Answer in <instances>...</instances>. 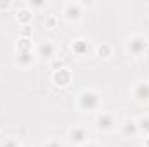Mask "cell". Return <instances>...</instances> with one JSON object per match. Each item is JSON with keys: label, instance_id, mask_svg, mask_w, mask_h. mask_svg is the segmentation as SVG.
Listing matches in <instances>:
<instances>
[{"label": "cell", "instance_id": "1", "mask_svg": "<svg viewBox=\"0 0 149 147\" xmlns=\"http://www.w3.org/2000/svg\"><path fill=\"white\" fill-rule=\"evenodd\" d=\"M78 106L83 111H94L101 106V95L95 90H83L78 97Z\"/></svg>", "mask_w": 149, "mask_h": 147}, {"label": "cell", "instance_id": "2", "mask_svg": "<svg viewBox=\"0 0 149 147\" xmlns=\"http://www.w3.org/2000/svg\"><path fill=\"white\" fill-rule=\"evenodd\" d=\"M127 47H128V52L132 54V55H141L144 50H146V47H148V40L146 37H142V35H134V37L128 38V43H127Z\"/></svg>", "mask_w": 149, "mask_h": 147}, {"label": "cell", "instance_id": "3", "mask_svg": "<svg viewBox=\"0 0 149 147\" xmlns=\"http://www.w3.org/2000/svg\"><path fill=\"white\" fill-rule=\"evenodd\" d=\"M63 14H64V17H66L68 21H78V19L81 17V14H83V7H81V3H78V2H68V3L64 5Z\"/></svg>", "mask_w": 149, "mask_h": 147}, {"label": "cell", "instance_id": "4", "mask_svg": "<svg viewBox=\"0 0 149 147\" xmlns=\"http://www.w3.org/2000/svg\"><path fill=\"white\" fill-rule=\"evenodd\" d=\"M70 140L73 144H87L88 140V132L83 126H73L70 130Z\"/></svg>", "mask_w": 149, "mask_h": 147}, {"label": "cell", "instance_id": "5", "mask_svg": "<svg viewBox=\"0 0 149 147\" xmlns=\"http://www.w3.org/2000/svg\"><path fill=\"white\" fill-rule=\"evenodd\" d=\"M114 118H113V114L109 112H101L99 116H97V126H99V130H104V132H109L114 128Z\"/></svg>", "mask_w": 149, "mask_h": 147}, {"label": "cell", "instance_id": "6", "mask_svg": "<svg viewBox=\"0 0 149 147\" xmlns=\"http://www.w3.org/2000/svg\"><path fill=\"white\" fill-rule=\"evenodd\" d=\"M17 61H21L23 64H30L33 61V50H30L28 45L21 43L19 49H17Z\"/></svg>", "mask_w": 149, "mask_h": 147}, {"label": "cell", "instance_id": "7", "mask_svg": "<svg viewBox=\"0 0 149 147\" xmlns=\"http://www.w3.org/2000/svg\"><path fill=\"white\" fill-rule=\"evenodd\" d=\"M134 95L137 101H149V83H139L134 90Z\"/></svg>", "mask_w": 149, "mask_h": 147}, {"label": "cell", "instance_id": "8", "mask_svg": "<svg viewBox=\"0 0 149 147\" xmlns=\"http://www.w3.org/2000/svg\"><path fill=\"white\" fill-rule=\"evenodd\" d=\"M70 73L66 71V69H57L56 73H54V81L57 83V85H66L68 81H70Z\"/></svg>", "mask_w": 149, "mask_h": 147}, {"label": "cell", "instance_id": "9", "mask_svg": "<svg viewBox=\"0 0 149 147\" xmlns=\"http://www.w3.org/2000/svg\"><path fill=\"white\" fill-rule=\"evenodd\" d=\"M71 47H73V50H74V52H78L80 55L87 54V50H88V43H87L85 40H74Z\"/></svg>", "mask_w": 149, "mask_h": 147}, {"label": "cell", "instance_id": "10", "mask_svg": "<svg viewBox=\"0 0 149 147\" xmlns=\"http://www.w3.org/2000/svg\"><path fill=\"white\" fill-rule=\"evenodd\" d=\"M54 50H56V47H54L50 42H47V43H42V45H40L38 54H40V55H47V57H49V55H52V54H54Z\"/></svg>", "mask_w": 149, "mask_h": 147}, {"label": "cell", "instance_id": "11", "mask_svg": "<svg viewBox=\"0 0 149 147\" xmlns=\"http://www.w3.org/2000/svg\"><path fill=\"white\" fill-rule=\"evenodd\" d=\"M137 128H139V132H144L146 135H149V116L141 118V119L137 121Z\"/></svg>", "mask_w": 149, "mask_h": 147}, {"label": "cell", "instance_id": "12", "mask_svg": "<svg viewBox=\"0 0 149 147\" xmlns=\"http://www.w3.org/2000/svg\"><path fill=\"white\" fill-rule=\"evenodd\" d=\"M123 130H125V133L128 135V133H137L139 132V128H137V121H125V125H123Z\"/></svg>", "mask_w": 149, "mask_h": 147}, {"label": "cell", "instance_id": "13", "mask_svg": "<svg viewBox=\"0 0 149 147\" xmlns=\"http://www.w3.org/2000/svg\"><path fill=\"white\" fill-rule=\"evenodd\" d=\"M43 147H63L59 144V140H56V139H52V140H49V142H45Z\"/></svg>", "mask_w": 149, "mask_h": 147}, {"label": "cell", "instance_id": "14", "mask_svg": "<svg viewBox=\"0 0 149 147\" xmlns=\"http://www.w3.org/2000/svg\"><path fill=\"white\" fill-rule=\"evenodd\" d=\"M2 147H19V144H17L16 140H12V139H9V140H5V142L2 144Z\"/></svg>", "mask_w": 149, "mask_h": 147}, {"label": "cell", "instance_id": "15", "mask_svg": "<svg viewBox=\"0 0 149 147\" xmlns=\"http://www.w3.org/2000/svg\"><path fill=\"white\" fill-rule=\"evenodd\" d=\"M83 147H97V146H95V144H85Z\"/></svg>", "mask_w": 149, "mask_h": 147}]
</instances>
